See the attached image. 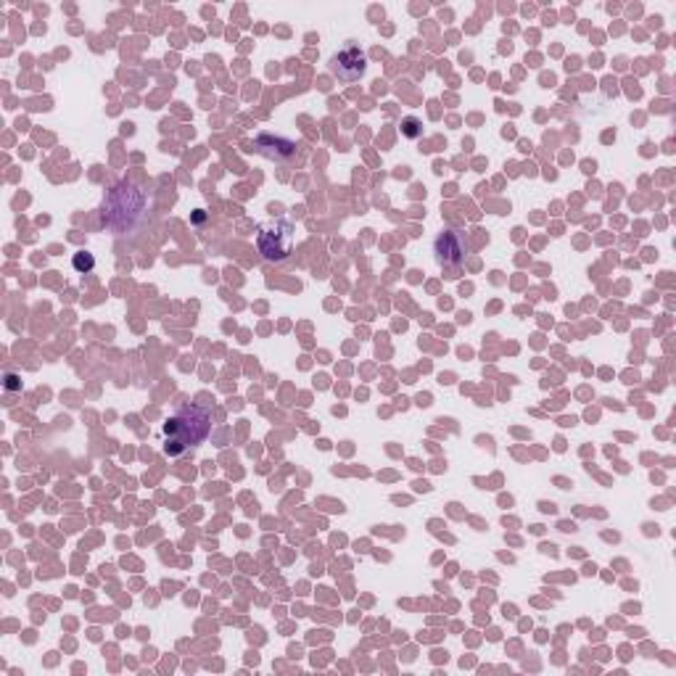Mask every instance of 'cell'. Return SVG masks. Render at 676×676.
Here are the masks:
<instances>
[{
  "mask_svg": "<svg viewBox=\"0 0 676 676\" xmlns=\"http://www.w3.org/2000/svg\"><path fill=\"white\" fill-rule=\"evenodd\" d=\"M212 429V415L209 410L198 404L180 407L167 423H164V452L169 457H178L188 449L198 446Z\"/></svg>",
  "mask_w": 676,
  "mask_h": 676,
  "instance_id": "obj_2",
  "label": "cell"
},
{
  "mask_svg": "<svg viewBox=\"0 0 676 676\" xmlns=\"http://www.w3.org/2000/svg\"><path fill=\"white\" fill-rule=\"evenodd\" d=\"M145 206L148 204H145L143 191L127 180H119L106 191V198H103V206H100L103 225L114 230V236L135 233L148 217Z\"/></svg>",
  "mask_w": 676,
  "mask_h": 676,
  "instance_id": "obj_1",
  "label": "cell"
},
{
  "mask_svg": "<svg viewBox=\"0 0 676 676\" xmlns=\"http://www.w3.org/2000/svg\"><path fill=\"white\" fill-rule=\"evenodd\" d=\"M436 262L444 267H460L471 254V241L460 228H444L434 241Z\"/></svg>",
  "mask_w": 676,
  "mask_h": 676,
  "instance_id": "obj_4",
  "label": "cell"
},
{
  "mask_svg": "<svg viewBox=\"0 0 676 676\" xmlns=\"http://www.w3.org/2000/svg\"><path fill=\"white\" fill-rule=\"evenodd\" d=\"M3 386L8 388V391H22V381L13 376V373H5V378H3Z\"/></svg>",
  "mask_w": 676,
  "mask_h": 676,
  "instance_id": "obj_9",
  "label": "cell"
},
{
  "mask_svg": "<svg viewBox=\"0 0 676 676\" xmlns=\"http://www.w3.org/2000/svg\"><path fill=\"white\" fill-rule=\"evenodd\" d=\"M254 148L267 156V159H275V161H290L296 156V143L293 141H286V138H275L270 133H262L256 141H254Z\"/></svg>",
  "mask_w": 676,
  "mask_h": 676,
  "instance_id": "obj_6",
  "label": "cell"
},
{
  "mask_svg": "<svg viewBox=\"0 0 676 676\" xmlns=\"http://www.w3.org/2000/svg\"><path fill=\"white\" fill-rule=\"evenodd\" d=\"M259 254L267 262H286L293 248V222L290 220H273L267 225L259 228L256 236Z\"/></svg>",
  "mask_w": 676,
  "mask_h": 676,
  "instance_id": "obj_3",
  "label": "cell"
},
{
  "mask_svg": "<svg viewBox=\"0 0 676 676\" xmlns=\"http://www.w3.org/2000/svg\"><path fill=\"white\" fill-rule=\"evenodd\" d=\"M93 267H96V259H93V254H88V251H80V254H74V270H77L80 275L91 273Z\"/></svg>",
  "mask_w": 676,
  "mask_h": 676,
  "instance_id": "obj_7",
  "label": "cell"
},
{
  "mask_svg": "<svg viewBox=\"0 0 676 676\" xmlns=\"http://www.w3.org/2000/svg\"><path fill=\"white\" fill-rule=\"evenodd\" d=\"M368 69V58L365 53L357 48V46H346L343 50H338L336 56L331 58V72L336 74L338 80L343 82H354L365 74Z\"/></svg>",
  "mask_w": 676,
  "mask_h": 676,
  "instance_id": "obj_5",
  "label": "cell"
},
{
  "mask_svg": "<svg viewBox=\"0 0 676 676\" xmlns=\"http://www.w3.org/2000/svg\"><path fill=\"white\" fill-rule=\"evenodd\" d=\"M402 133H404L407 138H420V135H423V125H420V119L407 117V119L402 122Z\"/></svg>",
  "mask_w": 676,
  "mask_h": 676,
  "instance_id": "obj_8",
  "label": "cell"
}]
</instances>
